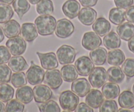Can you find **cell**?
<instances>
[{"label":"cell","instance_id":"1","mask_svg":"<svg viewBox=\"0 0 134 112\" xmlns=\"http://www.w3.org/2000/svg\"><path fill=\"white\" fill-rule=\"evenodd\" d=\"M37 31L41 36L52 35L55 30L57 20L50 15H40L34 21Z\"/></svg>","mask_w":134,"mask_h":112},{"label":"cell","instance_id":"2","mask_svg":"<svg viewBox=\"0 0 134 112\" xmlns=\"http://www.w3.org/2000/svg\"><path fill=\"white\" fill-rule=\"evenodd\" d=\"M80 98L78 95L70 90L62 92L59 96V102L64 111H74L79 104Z\"/></svg>","mask_w":134,"mask_h":112},{"label":"cell","instance_id":"3","mask_svg":"<svg viewBox=\"0 0 134 112\" xmlns=\"http://www.w3.org/2000/svg\"><path fill=\"white\" fill-rule=\"evenodd\" d=\"M76 51L74 47L69 45H63L57 51L58 61L61 65L72 63L75 60Z\"/></svg>","mask_w":134,"mask_h":112},{"label":"cell","instance_id":"4","mask_svg":"<svg viewBox=\"0 0 134 112\" xmlns=\"http://www.w3.org/2000/svg\"><path fill=\"white\" fill-rule=\"evenodd\" d=\"M107 81V71L103 67H95L89 76V81L93 88L102 87Z\"/></svg>","mask_w":134,"mask_h":112},{"label":"cell","instance_id":"5","mask_svg":"<svg viewBox=\"0 0 134 112\" xmlns=\"http://www.w3.org/2000/svg\"><path fill=\"white\" fill-rule=\"evenodd\" d=\"M6 46L13 55H20L26 50V42L23 38L16 36L9 38L6 42Z\"/></svg>","mask_w":134,"mask_h":112},{"label":"cell","instance_id":"6","mask_svg":"<svg viewBox=\"0 0 134 112\" xmlns=\"http://www.w3.org/2000/svg\"><path fill=\"white\" fill-rule=\"evenodd\" d=\"M55 34L60 38H66L70 36L74 31V26L70 20L62 19L57 21L55 28Z\"/></svg>","mask_w":134,"mask_h":112},{"label":"cell","instance_id":"7","mask_svg":"<svg viewBox=\"0 0 134 112\" xmlns=\"http://www.w3.org/2000/svg\"><path fill=\"white\" fill-rule=\"evenodd\" d=\"M45 71L41 67L32 64L26 73L27 81L32 85H38L42 83L44 78Z\"/></svg>","mask_w":134,"mask_h":112},{"label":"cell","instance_id":"8","mask_svg":"<svg viewBox=\"0 0 134 112\" xmlns=\"http://www.w3.org/2000/svg\"><path fill=\"white\" fill-rule=\"evenodd\" d=\"M43 82L51 89H57L63 84L60 72L57 69H50L45 73Z\"/></svg>","mask_w":134,"mask_h":112},{"label":"cell","instance_id":"9","mask_svg":"<svg viewBox=\"0 0 134 112\" xmlns=\"http://www.w3.org/2000/svg\"><path fill=\"white\" fill-rule=\"evenodd\" d=\"M34 98L36 103H43L49 101L53 97L51 88L44 84H38L33 89Z\"/></svg>","mask_w":134,"mask_h":112},{"label":"cell","instance_id":"10","mask_svg":"<svg viewBox=\"0 0 134 112\" xmlns=\"http://www.w3.org/2000/svg\"><path fill=\"white\" fill-rule=\"evenodd\" d=\"M75 67L80 75L87 77L90 75L95 66L90 57L82 56L75 61Z\"/></svg>","mask_w":134,"mask_h":112},{"label":"cell","instance_id":"11","mask_svg":"<svg viewBox=\"0 0 134 112\" xmlns=\"http://www.w3.org/2000/svg\"><path fill=\"white\" fill-rule=\"evenodd\" d=\"M102 44V40L97 34L93 32L85 33L82 40V45L86 50H93L97 48Z\"/></svg>","mask_w":134,"mask_h":112},{"label":"cell","instance_id":"12","mask_svg":"<svg viewBox=\"0 0 134 112\" xmlns=\"http://www.w3.org/2000/svg\"><path fill=\"white\" fill-rule=\"evenodd\" d=\"M38 57L40 61L41 65L43 69L46 70L56 69L59 65L58 60L57 59V56L55 53L49 52L46 54L37 52Z\"/></svg>","mask_w":134,"mask_h":112},{"label":"cell","instance_id":"13","mask_svg":"<svg viewBox=\"0 0 134 112\" xmlns=\"http://www.w3.org/2000/svg\"><path fill=\"white\" fill-rule=\"evenodd\" d=\"M71 89L72 92L79 97L83 98L90 91L91 85L86 78H80L73 81L71 85Z\"/></svg>","mask_w":134,"mask_h":112},{"label":"cell","instance_id":"14","mask_svg":"<svg viewBox=\"0 0 134 112\" xmlns=\"http://www.w3.org/2000/svg\"><path fill=\"white\" fill-rule=\"evenodd\" d=\"M63 13L70 19L76 17L80 11V4L76 0H67L62 7Z\"/></svg>","mask_w":134,"mask_h":112},{"label":"cell","instance_id":"15","mask_svg":"<svg viewBox=\"0 0 134 112\" xmlns=\"http://www.w3.org/2000/svg\"><path fill=\"white\" fill-rule=\"evenodd\" d=\"M104 101V96L103 93L97 89L90 90L86 95V102L93 109H97L100 107Z\"/></svg>","mask_w":134,"mask_h":112},{"label":"cell","instance_id":"16","mask_svg":"<svg viewBox=\"0 0 134 112\" xmlns=\"http://www.w3.org/2000/svg\"><path fill=\"white\" fill-rule=\"evenodd\" d=\"M96 11L89 7H85L80 11L78 19L81 23L86 26H90L93 24L97 19Z\"/></svg>","mask_w":134,"mask_h":112},{"label":"cell","instance_id":"17","mask_svg":"<svg viewBox=\"0 0 134 112\" xmlns=\"http://www.w3.org/2000/svg\"><path fill=\"white\" fill-rule=\"evenodd\" d=\"M92 29L96 34L100 36H104L110 33L111 25L108 20L104 17L96 19L92 25Z\"/></svg>","mask_w":134,"mask_h":112},{"label":"cell","instance_id":"18","mask_svg":"<svg viewBox=\"0 0 134 112\" xmlns=\"http://www.w3.org/2000/svg\"><path fill=\"white\" fill-rule=\"evenodd\" d=\"M23 38L27 42H33L38 37V31L35 24L26 23L23 24L20 29Z\"/></svg>","mask_w":134,"mask_h":112},{"label":"cell","instance_id":"19","mask_svg":"<svg viewBox=\"0 0 134 112\" xmlns=\"http://www.w3.org/2000/svg\"><path fill=\"white\" fill-rule=\"evenodd\" d=\"M15 96L17 100L23 104H28L30 103L34 98L33 90L28 86H23L16 90Z\"/></svg>","mask_w":134,"mask_h":112},{"label":"cell","instance_id":"20","mask_svg":"<svg viewBox=\"0 0 134 112\" xmlns=\"http://www.w3.org/2000/svg\"><path fill=\"white\" fill-rule=\"evenodd\" d=\"M8 65L10 69L15 73L22 72L28 68V65L26 60L20 55H15L11 57L8 62Z\"/></svg>","mask_w":134,"mask_h":112},{"label":"cell","instance_id":"21","mask_svg":"<svg viewBox=\"0 0 134 112\" xmlns=\"http://www.w3.org/2000/svg\"><path fill=\"white\" fill-rule=\"evenodd\" d=\"M116 31L121 39L128 41L134 36V25L130 22L124 23L118 25Z\"/></svg>","mask_w":134,"mask_h":112},{"label":"cell","instance_id":"22","mask_svg":"<svg viewBox=\"0 0 134 112\" xmlns=\"http://www.w3.org/2000/svg\"><path fill=\"white\" fill-rule=\"evenodd\" d=\"M90 59L96 65H103L106 63L107 51L104 47H100L91 50L90 53Z\"/></svg>","mask_w":134,"mask_h":112},{"label":"cell","instance_id":"23","mask_svg":"<svg viewBox=\"0 0 134 112\" xmlns=\"http://www.w3.org/2000/svg\"><path fill=\"white\" fill-rule=\"evenodd\" d=\"M20 26L19 23L15 20H10L5 23L3 30L5 35L8 38H13L19 35L20 33Z\"/></svg>","mask_w":134,"mask_h":112},{"label":"cell","instance_id":"24","mask_svg":"<svg viewBox=\"0 0 134 112\" xmlns=\"http://www.w3.org/2000/svg\"><path fill=\"white\" fill-rule=\"evenodd\" d=\"M125 54L120 50H113L107 54V62L113 66H119L125 61Z\"/></svg>","mask_w":134,"mask_h":112},{"label":"cell","instance_id":"25","mask_svg":"<svg viewBox=\"0 0 134 112\" xmlns=\"http://www.w3.org/2000/svg\"><path fill=\"white\" fill-rule=\"evenodd\" d=\"M104 46L108 50H114L120 47L121 45L120 37L114 32H110L103 38Z\"/></svg>","mask_w":134,"mask_h":112},{"label":"cell","instance_id":"26","mask_svg":"<svg viewBox=\"0 0 134 112\" xmlns=\"http://www.w3.org/2000/svg\"><path fill=\"white\" fill-rule=\"evenodd\" d=\"M120 89L119 86L113 82H107L104 84L102 88V93L104 97L107 99H115L120 94Z\"/></svg>","mask_w":134,"mask_h":112},{"label":"cell","instance_id":"27","mask_svg":"<svg viewBox=\"0 0 134 112\" xmlns=\"http://www.w3.org/2000/svg\"><path fill=\"white\" fill-rule=\"evenodd\" d=\"M62 78L67 82H71L77 79L78 73L76 67L73 65H64L60 69Z\"/></svg>","mask_w":134,"mask_h":112},{"label":"cell","instance_id":"28","mask_svg":"<svg viewBox=\"0 0 134 112\" xmlns=\"http://www.w3.org/2000/svg\"><path fill=\"white\" fill-rule=\"evenodd\" d=\"M124 78V73L120 67H112L108 69L107 79L109 80V82L120 84L123 82Z\"/></svg>","mask_w":134,"mask_h":112},{"label":"cell","instance_id":"29","mask_svg":"<svg viewBox=\"0 0 134 112\" xmlns=\"http://www.w3.org/2000/svg\"><path fill=\"white\" fill-rule=\"evenodd\" d=\"M120 106L124 109L134 108V94L130 90H125L120 94L118 98Z\"/></svg>","mask_w":134,"mask_h":112},{"label":"cell","instance_id":"30","mask_svg":"<svg viewBox=\"0 0 134 112\" xmlns=\"http://www.w3.org/2000/svg\"><path fill=\"white\" fill-rule=\"evenodd\" d=\"M109 19L113 24L120 25L126 20V12L123 9L114 7L109 11Z\"/></svg>","mask_w":134,"mask_h":112},{"label":"cell","instance_id":"31","mask_svg":"<svg viewBox=\"0 0 134 112\" xmlns=\"http://www.w3.org/2000/svg\"><path fill=\"white\" fill-rule=\"evenodd\" d=\"M13 7L20 19H22L23 17L29 11L30 5L28 0H15L13 3Z\"/></svg>","mask_w":134,"mask_h":112},{"label":"cell","instance_id":"32","mask_svg":"<svg viewBox=\"0 0 134 112\" xmlns=\"http://www.w3.org/2000/svg\"><path fill=\"white\" fill-rule=\"evenodd\" d=\"M36 11L40 15H51L54 11V6L51 0H41L37 4Z\"/></svg>","mask_w":134,"mask_h":112},{"label":"cell","instance_id":"33","mask_svg":"<svg viewBox=\"0 0 134 112\" xmlns=\"http://www.w3.org/2000/svg\"><path fill=\"white\" fill-rule=\"evenodd\" d=\"M15 90L11 85L7 83L0 84V100L3 102H7L13 98Z\"/></svg>","mask_w":134,"mask_h":112},{"label":"cell","instance_id":"34","mask_svg":"<svg viewBox=\"0 0 134 112\" xmlns=\"http://www.w3.org/2000/svg\"><path fill=\"white\" fill-rule=\"evenodd\" d=\"M14 11L8 4L0 3V23H5L13 17Z\"/></svg>","mask_w":134,"mask_h":112},{"label":"cell","instance_id":"35","mask_svg":"<svg viewBox=\"0 0 134 112\" xmlns=\"http://www.w3.org/2000/svg\"><path fill=\"white\" fill-rule=\"evenodd\" d=\"M24 109V105L17 99H11L7 102L5 111L7 112H22Z\"/></svg>","mask_w":134,"mask_h":112},{"label":"cell","instance_id":"36","mask_svg":"<svg viewBox=\"0 0 134 112\" xmlns=\"http://www.w3.org/2000/svg\"><path fill=\"white\" fill-rule=\"evenodd\" d=\"M39 110L42 112H60V109L57 103L54 100H49L38 105Z\"/></svg>","mask_w":134,"mask_h":112},{"label":"cell","instance_id":"37","mask_svg":"<svg viewBox=\"0 0 134 112\" xmlns=\"http://www.w3.org/2000/svg\"><path fill=\"white\" fill-rule=\"evenodd\" d=\"M11 83L15 88H19L27 84L26 77L23 72H18L11 76Z\"/></svg>","mask_w":134,"mask_h":112},{"label":"cell","instance_id":"38","mask_svg":"<svg viewBox=\"0 0 134 112\" xmlns=\"http://www.w3.org/2000/svg\"><path fill=\"white\" fill-rule=\"evenodd\" d=\"M118 111V105L115 100H107L103 101L99 107L100 112H116Z\"/></svg>","mask_w":134,"mask_h":112},{"label":"cell","instance_id":"39","mask_svg":"<svg viewBox=\"0 0 134 112\" xmlns=\"http://www.w3.org/2000/svg\"><path fill=\"white\" fill-rule=\"evenodd\" d=\"M122 70L127 77H134V59L128 58L124 61Z\"/></svg>","mask_w":134,"mask_h":112},{"label":"cell","instance_id":"40","mask_svg":"<svg viewBox=\"0 0 134 112\" xmlns=\"http://www.w3.org/2000/svg\"><path fill=\"white\" fill-rule=\"evenodd\" d=\"M11 70L4 64H0V83H7L11 81Z\"/></svg>","mask_w":134,"mask_h":112},{"label":"cell","instance_id":"41","mask_svg":"<svg viewBox=\"0 0 134 112\" xmlns=\"http://www.w3.org/2000/svg\"><path fill=\"white\" fill-rule=\"evenodd\" d=\"M11 53L7 47L0 46V64H5L9 61L11 59Z\"/></svg>","mask_w":134,"mask_h":112},{"label":"cell","instance_id":"42","mask_svg":"<svg viewBox=\"0 0 134 112\" xmlns=\"http://www.w3.org/2000/svg\"><path fill=\"white\" fill-rule=\"evenodd\" d=\"M114 3L118 8L127 9L133 3V0H114Z\"/></svg>","mask_w":134,"mask_h":112},{"label":"cell","instance_id":"43","mask_svg":"<svg viewBox=\"0 0 134 112\" xmlns=\"http://www.w3.org/2000/svg\"><path fill=\"white\" fill-rule=\"evenodd\" d=\"M76 112H93L92 108L86 103L82 102L79 104L75 109Z\"/></svg>","mask_w":134,"mask_h":112},{"label":"cell","instance_id":"44","mask_svg":"<svg viewBox=\"0 0 134 112\" xmlns=\"http://www.w3.org/2000/svg\"><path fill=\"white\" fill-rule=\"evenodd\" d=\"M126 19L128 22L134 24V6H130L126 11Z\"/></svg>","mask_w":134,"mask_h":112},{"label":"cell","instance_id":"45","mask_svg":"<svg viewBox=\"0 0 134 112\" xmlns=\"http://www.w3.org/2000/svg\"><path fill=\"white\" fill-rule=\"evenodd\" d=\"M83 7H93L97 3L98 0H79Z\"/></svg>","mask_w":134,"mask_h":112},{"label":"cell","instance_id":"46","mask_svg":"<svg viewBox=\"0 0 134 112\" xmlns=\"http://www.w3.org/2000/svg\"><path fill=\"white\" fill-rule=\"evenodd\" d=\"M128 48L134 54V36L128 40Z\"/></svg>","mask_w":134,"mask_h":112},{"label":"cell","instance_id":"47","mask_svg":"<svg viewBox=\"0 0 134 112\" xmlns=\"http://www.w3.org/2000/svg\"><path fill=\"white\" fill-rule=\"evenodd\" d=\"M4 32H3V29H2V26H0V43L2 42H3V40H4Z\"/></svg>","mask_w":134,"mask_h":112},{"label":"cell","instance_id":"48","mask_svg":"<svg viewBox=\"0 0 134 112\" xmlns=\"http://www.w3.org/2000/svg\"><path fill=\"white\" fill-rule=\"evenodd\" d=\"M14 1H15V0H0V3L11 5L13 3Z\"/></svg>","mask_w":134,"mask_h":112},{"label":"cell","instance_id":"49","mask_svg":"<svg viewBox=\"0 0 134 112\" xmlns=\"http://www.w3.org/2000/svg\"><path fill=\"white\" fill-rule=\"evenodd\" d=\"M5 107L4 104H3V102L0 100V112L5 111Z\"/></svg>","mask_w":134,"mask_h":112},{"label":"cell","instance_id":"50","mask_svg":"<svg viewBox=\"0 0 134 112\" xmlns=\"http://www.w3.org/2000/svg\"><path fill=\"white\" fill-rule=\"evenodd\" d=\"M28 2L31 3L32 5H36V4H38L40 2L41 0H28Z\"/></svg>","mask_w":134,"mask_h":112},{"label":"cell","instance_id":"51","mask_svg":"<svg viewBox=\"0 0 134 112\" xmlns=\"http://www.w3.org/2000/svg\"><path fill=\"white\" fill-rule=\"evenodd\" d=\"M118 111H119V112H121V111H123V112H131V111L130 110V109H120L119 110H118Z\"/></svg>","mask_w":134,"mask_h":112},{"label":"cell","instance_id":"52","mask_svg":"<svg viewBox=\"0 0 134 112\" xmlns=\"http://www.w3.org/2000/svg\"><path fill=\"white\" fill-rule=\"evenodd\" d=\"M132 90H133V93L134 94V84L133 85V88H132Z\"/></svg>","mask_w":134,"mask_h":112}]
</instances>
